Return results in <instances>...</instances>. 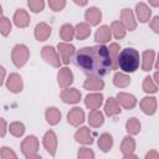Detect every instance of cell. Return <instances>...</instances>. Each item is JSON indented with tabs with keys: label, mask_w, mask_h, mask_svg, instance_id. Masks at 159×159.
Here are the masks:
<instances>
[{
	"label": "cell",
	"mask_w": 159,
	"mask_h": 159,
	"mask_svg": "<svg viewBox=\"0 0 159 159\" xmlns=\"http://www.w3.org/2000/svg\"><path fill=\"white\" fill-rule=\"evenodd\" d=\"M76 63L83 72L96 77L104 76L113 70L108 47L104 45L82 47L76 55Z\"/></svg>",
	"instance_id": "obj_1"
},
{
	"label": "cell",
	"mask_w": 159,
	"mask_h": 159,
	"mask_svg": "<svg viewBox=\"0 0 159 159\" xmlns=\"http://www.w3.org/2000/svg\"><path fill=\"white\" fill-rule=\"evenodd\" d=\"M139 52L135 48H123L117 57V66L123 72H134L139 67Z\"/></svg>",
	"instance_id": "obj_2"
},
{
	"label": "cell",
	"mask_w": 159,
	"mask_h": 159,
	"mask_svg": "<svg viewBox=\"0 0 159 159\" xmlns=\"http://www.w3.org/2000/svg\"><path fill=\"white\" fill-rule=\"evenodd\" d=\"M11 56H12V62L15 63V66L20 68L27 62L30 52H29V48L25 45H16L12 50Z\"/></svg>",
	"instance_id": "obj_3"
},
{
	"label": "cell",
	"mask_w": 159,
	"mask_h": 159,
	"mask_svg": "<svg viewBox=\"0 0 159 159\" xmlns=\"http://www.w3.org/2000/svg\"><path fill=\"white\" fill-rule=\"evenodd\" d=\"M39 150V140L34 135H29L24 139L22 144H21V152L25 155H31V154H36V152Z\"/></svg>",
	"instance_id": "obj_4"
},
{
	"label": "cell",
	"mask_w": 159,
	"mask_h": 159,
	"mask_svg": "<svg viewBox=\"0 0 159 159\" xmlns=\"http://www.w3.org/2000/svg\"><path fill=\"white\" fill-rule=\"evenodd\" d=\"M41 53H42L43 60H45L47 63L52 65L53 67H60V65H61L60 56L57 55L56 50H55L52 46H45V47L42 48V52H41Z\"/></svg>",
	"instance_id": "obj_5"
},
{
	"label": "cell",
	"mask_w": 159,
	"mask_h": 159,
	"mask_svg": "<svg viewBox=\"0 0 159 159\" xmlns=\"http://www.w3.org/2000/svg\"><path fill=\"white\" fill-rule=\"evenodd\" d=\"M43 147L46 148V150L51 154L55 155L56 154V148H57V137L55 134L53 130H48L46 132V134L43 135Z\"/></svg>",
	"instance_id": "obj_6"
},
{
	"label": "cell",
	"mask_w": 159,
	"mask_h": 159,
	"mask_svg": "<svg viewBox=\"0 0 159 159\" xmlns=\"http://www.w3.org/2000/svg\"><path fill=\"white\" fill-rule=\"evenodd\" d=\"M67 120H68L70 124H72L75 127L80 125L84 120V113H83V111L81 108H78V107L72 108L68 112V114H67Z\"/></svg>",
	"instance_id": "obj_7"
},
{
	"label": "cell",
	"mask_w": 159,
	"mask_h": 159,
	"mask_svg": "<svg viewBox=\"0 0 159 159\" xmlns=\"http://www.w3.org/2000/svg\"><path fill=\"white\" fill-rule=\"evenodd\" d=\"M61 98L66 103H77L81 99V93L76 88H65L61 92Z\"/></svg>",
	"instance_id": "obj_8"
},
{
	"label": "cell",
	"mask_w": 159,
	"mask_h": 159,
	"mask_svg": "<svg viewBox=\"0 0 159 159\" xmlns=\"http://www.w3.org/2000/svg\"><path fill=\"white\" fill-rule=\"evenodd\" d=\"M120 17L123 20V25L124 27H127L129 31H133L137 26V22H135V19H134V15L130 9H123L122 10V14H120Z\"/></svg>",
	"instance_id": "obj_9"
},
{
	"label": "cell",
	"mask_w": 159,
	"mask_h": 159,
	"mask_svg": "<svg viewBox=\"0 0 159 159\" xmlns=\"http://www.w3.org/2000/svg\"><path fill=\"white\" fill-rule=\"evenodd\" d=\"M57 77H58V84L62 88H67L73 82V75L70 71V68H67V67L61 68Z\"/></svg>",
	"instance_id": "obj_10"
},
{
	"label": "cell",
	"mask_w": 159,
	"mask_h": 159,
	"mask_svg": "<svg viewBox=\"0 0 159 159\" xmlns=\"http://www.w3.org/2000/svg\"><path fill=\"white\" fill-rule=\"evenodd\" d=\"M6 87L11 91V92H20L22 89V80L21 76L17 73H11L6 81Z\"/></svg>",
	"instance_id": "obj_11"
},
{
	"label": "cell",
	"mask_w": 159,
	"mask_h": 159,
	"mask_svg": "<svg viewBox=\"0 0 159 159\" xmlns=\"http://www.w3.org/2000/svg\"><path fill=\"white\" fill-rule=\"evenodd\" d=\"M117 102H118V104L123 106L125 109H130V108H133V107L135 106L137 99H135V97H134L133 94L120 92V93H118V96H117Z\"/></svg>",
	"instance_id": "obj_12"
},
{
	"label": "cell",
	"mask_w": 159,
	"mask_h": 159,
	"mask_svg": "<svg viewBox=\"0 0 159 159\" xmlns=\"http://www.w3.org/2000/svg\"><path fill=\"white\" fill-rule=\"evenodd\" d=\"M84 103L92 111L93 109H98L103 103V96L101 93H91V94H88L86 97Z\"/></svg>",
	"instance_id": "obj_13"
},
{
	"label": "cell",
	"mask_w": 159,
	"mask_h": 159,
	"mask_svg": "<svg viewBox=\"0 0 159 159\" xmlns=\"http://www.w3.org/2000/svg\"><path fill=\"white\" fill-rule=\"evenodd\" d=\"M57 48H58V52H60V55H61V58H62L63 63L67 65V63L70 62L71 56H72L73 52H75V47H73L72 45H70V43L61 42V43H58Z\"/></svg>",
	"instance_id": "obj_14"
},
{
	"label": "cell",
	"mask_w": 159,
	"mask_h": 159,
	"mask_svg": "<svg viewBox=\"0 0 159 159\" xmlns=\"http://www.w3.org/2000/svg\"><path fill=\"white\" fill-rule=\"evenodd\" d=\"M140 108L145 114H153L157 111V99L154 97H144L140 101Z\"/></svg>",
	"instance_id": "obj_15"
},
{
	"label": "cell",
	"mask_w": 159,
	"mask_h": 159,
	"mask_svg": "<svg viewBox=\"0 0 159 159\" xmlns=\"http://www.w3.org/2000/svg\"><path fill=\"white\" fill-rule=\"evenodd\" d=\"M84 17H86V20L89 25H97L102 19V12H101L99 9L93 6V7H89V9L86 10Z\"/></svg>",
	"instance_id": "obj_16"
},
{
	"label": "cell",
	"mask_w": 159,
	"mask_h": 159,
	"mask_svg": "<svg viewBox=\"0 0 159 159\" xmlns=\"http://www.w3.org/2000/svg\"><path fill=\"white\" fill-rule=\"evenodd\" d=\"M51 35V27L45 24V22H40L37 24V26L35 27V37L39 41H45L48 39V36Z\"/></svg>",
	"instance_id": "obj_17"
},
{
	"label": "cell",
	"mask_w": 159,
	"mask_h": 159,
	"mask_svg": "<svg viewBox=\"0 0 159 159\" xmlns=\"http://www.w3.org/2000/svg\"><path fill=\"white\" fill-rule=\"evenodd\" d=\"M14 22L17 27H26L30 24V16L24 9H19L14 15Z\"/></svg>",
	"instance_id": "obj_18"
},
{
	"label": "cell",
	"mask_w": 159,
	"mask_h": 159,
	"mask_svg": "<svg viewBox=\"0 0 159 159\" xmlns=\"http://www.w3.org/2000/svg\"><path fill=\"white\" fill-rule=\"evenodd\" d=\"M75 138L77 142L82 143V144H91L93 143V137L91 134V130L87 127H82L81 129L77 130V133L75 134Z\"/></svg>",
	"instance_id": "obj_19"
},
{
	"label": "cell",
	"mask_w": 159,
	"mask_h": 159,
	"mask_svg": "<svg viewBox=\"0 0 159 159\" xmlns=\"http://www.w3.org/2000/svg\"><path fill=\"white\" fill-rule=\"evenodd\" d=\"M83 87L86 89H91V91H99L104 87V82L96 76H91L86 80V82L83 83Z\"/></svg>",
	"instance_id": "obj_20"
},
{
	"label": "cell",
	"mask_w": 159,
	"mask_h": 159,
	"mask_svg": "<svg viewBox=\"0 0 159 159\" xmlns=\"http://www.w3.org/2000/svg\"><path fill=\"white\" fill-rule=\"evenodd\" d=\"M104 112H106V114L109 116V117L116 116V114H118V113L120 112V107H119V104H118V102H117L116 98L109 97V98L107 99V102H106V104H104Z\"/></svg>",
	"instance_id": "obj_21"
},
{
	"label": "cell",
	"mask_w": 159,
	"mask_h": 159,
	"mask_svg": "<svg viewBox=\"0 0 159 159\" xmlns=\"http://www.w3.org/2000/svg\"><path fill=\"white\" fill-rule=\"evenodd\" d=\"M135 11H137V16L139 19L140 22H147L150 17V9L144 4V2H138L135 6Z\"/></svg>",
	"instance_id": "obj_22"
},
{
	"label": "cell",
	"mask_w": 159,
	"mask_h": 159,
	"mask_svg": "<svg viewBox=\"0 0 159 159\" xmlns=\"http://www.w3.org/2000/svg\"><path fill=\"white\" fill-rule=\"evenodd\" d=\"M111 36H112V32H111V29L108 26H101L97 31H96V35H94V39L97 42H108L111 40Z\"/></svg>",
	"instance_id": "obj_23"
},
{
	"label": "cell",
	"mask_w": 159,
	"mask_h": 159,
	"mask_svg": "<svg viewBox=\"0 0 159 159\" xmlns=\"http://www.w3.org/2000/svg\"><path fill=\"white\" fill-rule=\"evenodd\" d=\"M89 34H91V27L87 22H80L75 29V36L78 40H83V39L88 37Z\"/></svg>",
	"instance_id": "obj_24"
},
{
	"label": "cell",
	"mask_w": 159,
	"mask_h": 159,
	"mask_svg": "<svg viewBox=\"0 0 159 159\" xmlns=\"http://www.w3.org/2000/svg\"><path fill=\"white\" fill-rule=\"evenodd\" d=\"M103 114L98 111V109H93L89 112V116H88V122H89V125L97 128L99 125L103 124Z\"/></svg>",
	"instance_id": "obj_25"
},
{
	"label": "cell",
	"mask_w": 159,
	"mask_h": 159,
	"mask_svg": "<svg viewBox=\"0 0 159 159\" xmlns=\"http://www.w3.org/2000/svg\"><path fill=\"white\" fill-rule=\"evenodd\" d=\"M113 145V139H112V135L108 134V133H103L99 139H98V147L102 152H108Z\"/></svg>",
	"instance_id": "obj_26"
},
{
	"label": "cell",
	"mask_w": 159,
	"mask_h": 159,
	"mask_svg": "<svg viewBox=\"0 0 159 159\" xmlns=\"http://www.w3.org/2000/svg\"><path fill=\"white\" fill-rule=\"evenodd\" d=\"M135 149V142L132 137H125L123 138V142H122V145H120V150L124 155L127 154H133Z\"/></svg>",
	"instance_id": "obj_27"
},
{
	"label": "cell",
	"mask_w": 159,
	"mask_h": 159,
	"mask_svg": "<svg viewBox=\"0 0 159 159\" xmlns=\"http://www.w3.org/2000/svg\"><path fill=\"white\" fill-rule=\"evenodd\" d=\"M46 119H47V122H48L51 125L57 124V123L60 122V119H61V113H60V111H58L57 108H55V107L47 108V111H46Z\"/></svg>",
	"instance_id": "obj_28"
},
{
	"label": "cell",
	"mask_w": 159,
	"mask_h": 159,
	"mask_svg": "<svg viewBox=\"0 0 159 159\" xmlns=\"http://www.w3.org/2000/svg\"><path fill=\"white\" fill-rule=\"evenodd\" d=\"M154 55L155 52L153 50H147L143 52V70L144 71H150L152 66H153V61H154Z\"/></svg>",
	"instance_id": "obj_29"
},
{
	"label": "cell",
	"mask_w": 159,
	"mask_h": 159,
	"mask_svg": "<svg viewBox=\"0 0 159 159\" xmlns=\"http://www.w3.org/2000/svg\"><path fill=\"white\" fill-rule=\"evenodd\" d=\"M111 32H113L116 39H123L125 36V27L120 21H114L111 25Z\"/></svg>",
	"instance_id": "obj_30"
},
{
	"label": "cell",
	"mask_w": 159,
	"mask_h": 159,
	"mask_svg": "<svg viewBox=\"0 0 159 159\" xmlns=\"http://www.w3.org/2000/svg\"><path fill=\"white\" fill-rule=\"evenodd\" d=\"M60 36L65 41H71L75 36V29L70 24H65V25H62V27L60 30Z\"/></svg>",
	"instance_id": "obj_31"
},
{
	"label": "cell",
	"mask_w": 159,
	"mask_h": 159,
	"mask_svg": "<svg viewBox=\"0 0 159 159\" xmlns=\"http://www.w3.org/2000/svg\"><path fill=\"white\" fill-rule=\"evenodd\" d=\"M113 82H114V84H116L117 87L123 88V87H127V86L130 83V78H129L127 75L118 72V73H116V75H114Z\"/></svg>",
	"instance_id": "obj_32"
},
{
	"label": "cell",
	"mask_w": 159,
	"mask_h": 159,
	"mask_svg": "<svg viewBox=\"0 0 159 159\" xmlns=\"http://www.w3.org/2000/svg\"><path fill=\"white\" fill-rule=\"evenodd\" d=\"M108 51H109V57H111V61H112V67H113V70H116L118 67L117 66V57H118V53H119V45L118 43H112L108 47Z\"/></svg>",
	"instance_id": "obj_33"
},
{
	"label": "cell",
	"mask_w": 159,
	"mask_h": 159,
	"mask_svg": "<svg viewBox=\"0 0 159 159\" xmlns=\"http://www.w3.org/2000/svg\"><path fill=\"white\" fill-rule=\"evenodd\" d=\"M125 128H127L128 133H130V134H137V133H139V130H140V123H139V120H138L137 118H130V119L127 122Z\"/></svg>",
	"instance_id": "obj_34"
},
{
	"label": "cell",
	"mask_w": 159,
	"mask_h": 159,
	"mask_svg": "<svg viewBox=\"0 0 159 159\" xmlns=\"http://www.w3.org/2000/svg\"><path fill=\"white\" fill-rule=\"evenodd\" d=\"M143 89L147 92V93H155L157 89H158V84L152 81V78L148 76L144 78V82H143Z\"/></svg>",
	"instance_id": "obj_35"
},
{
	"label": "cell",
	"mask_w": 159,
	"mask_h": 159,
	"mask_svg": "<svg viewBox=\"0 0 159 159\" xmlns=\"http://www.w3.org/2000/svg\"><path fill=\"white\" fill-rule=\"evenodd\" d=\"M11 31V22L7 17L2 16L0 17V34L4 36H7Z\"/></svg>",
	"instance_id": "obj_36"
},
{
	"label": "cell",
	"mask_w": 159,
	"mask_h": 159,
	"mask_svg": "<svg viewBox=\"0 0 159 159\" xmlns=\"http://www.w3.org/2000/svg\"><path fill=\"white\" fill-rule=\"evenodd\" d=\"M24 132H25V127H24L22 123H20V122H14V123L10 124V133H11L12 135H15V137H21V135L24 134Z\"/></svg>",
	"instance_id": "obj_37"
},
{
	"label": "cell",
	"mask_w": 159,
	"mask_h": 159,
	"mask_svg": "<svg viewBox=\"0 0 159 159\" xmlns=\"http://www.w3.org/2000/svg\"><path fill=\"white\" fill-rule=\"evenodd\" d=\"M27 5L32 12H40L43 10L45 2L42 0H30V1H27Z\"/></svg>",
	"instance_id": "obj_38"
},
{
	"label": "cell",
	"mask_w": 159,
	"mask_h": 159,
	"mask_svg": "<svg viewBox=\"0 0 159 159\" xmlns=\"http://www.w3.org/2000/svg\"><path fill=\"white\" fill-rule=\"evenodd\" d=\"M0 155H1L2 159H17L15 152L11 148H7V147H2L0 149Z\"/></svg>",
	"instance_id": "obj_39"
},
{
	"label": "cell",
	"mask_w": 159,
	"mask_h": 159,
	"mask_svg": "<svg viewBox=\"0 0 159 159\" xmlns=\"http://www.w3.org/2000/svg\"><path fill=\"white\" fill-rule=\"evenodd\" d=\"M78 159H94V153L89 148H81L78 150Z\"/></svg>",
	"instance_id": "obj_40"
},
{
	"label": "cell",
	"mask_w": 159,
	"mask_h": 159,
	"mask_svg": "<svg viewBox=\"0 0 159 159\" xmlns=\"http://www.w3.org/2000/svg\"><path fill=\"white\" fill-rule=\"evenodd\" d=\"M65 5H66V1H63V0H51V1H48V6H50L53 11H60V10H62V9L65 7Z\"/></svg>",
	"instance_id": "obj_41"
},
{
	"label": "cell",
	"mask_w": 159,
	"mask_h": 159,
	"mask_svg": "<svg viewBox=\"0 0 159 159\" xmlns=\"http://www.w3.org/2000/svg\"><path fill=\"white\" fill-rule=\"evenodd\" d=\"M150 27L153 29L154 32H159V17L158 16H155L153 19V21L150 22Z\"/></svg>",
	"instance_id": "obj_42"
},
{
	"label": "cell",
	"mask_w": 159,
	"mask_h": 159,
	"mask_svg": "<svg viewBox=\"0 0 159 159\" xmlns=\"http://www.w3.org/2000/svg\"><path fill=\"white\" fill-rule=\"evenodd\" d=\"M6 133V122L0 118V137H4Z\"/></svg>",
	"instance_id": "obj_43"
},
{
	"label": "cell",
	"mask_w": 159,
	"mask_h": 159,
	"mask_svg": "<svg viewBox=\"0 0 159 159\" xmlns=\"http://www.w3.org/2000/svg\"><path fill=\"white\" fill-rule=\"evenodd\" d=\"M145 159H159L158 152H157V150H150V152L145 155Z\"/></svg>",
	"instance_id": "obj_44"
},
{
	"label": "cell",
	"mask_w": 159,
	"mask_h": 159,
	"mask_svg": "<svg viewBox=\"0 0 159 159\" xmlns=\"http://www.w3.org/2000/svg\"><path fill=\"white\" fill-rule=\"evenodd\" d=\"M4 77H5V70H4V67H1V66H0V86L2 84Z\"/></svg>",
	"instance_id": "obj_45"
},
{
	"label": "cell",
	"mask_w": 159,
	"mask_h": 159,
	"mask_svg": "<svg viewBox=\"0 0 159 159\" xmlns=\"http://www.w3.org/2000/svg\"><path fill=\"white\" fill-rule=\"evenodd\" d=\"M26 159H42V158L37 154H31V155H26Z\"/></svg>",
	"instance_id": "obj_46"
},
{
	"label": "cell",
	"mask_w": 159,
	"mask_h": 159,
	"mask_svg": "<svg viewBox=\"0 0 159 159\" xmlns=\"http://www.w3.org/2000/svg\"><path fill=\"white\" fill-rule=\"evenodd\" d=\"M123 159H138V157L134 154H127V155H124Z\"/></svg>",
	"instance_id": "obj_47"
},
{
	"label": "cell",
	"mask_w": 159,
	"mask_h": 159,
	"mask_svg": "<svg viewBox=\"0 0 159 159\" xmlns=\"http://www.w3.org/2000/svg\"><path fill=\"white\" fill-rule=\"evenodd\" d=\"M75 2H76L77 5H86V4H87L86 1H81V2H80V1H75Z\"/></svg>",
	"instance_id": "obj_48"
},
{
	"label": "cell",
	"mask_w": 159,
	"mask_h": 159,
	"mask_svg": "<svg viewBox=\"0 0 159 159\" xmlns=\"http://www.w3.org/2000/svg\"><path fill=\"white\" fill-rule=\"evenodd\" d=\"M1 12H2V9H1V5H0V15H1Z\"/></svg>",
	"instance_id": "obj_49"
}]
</instances>
